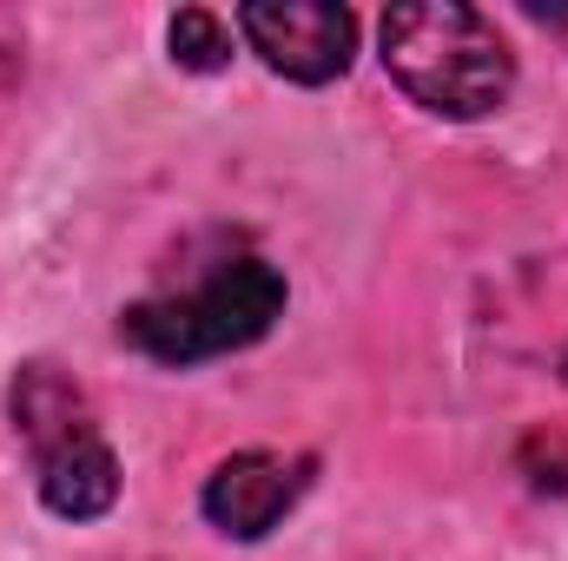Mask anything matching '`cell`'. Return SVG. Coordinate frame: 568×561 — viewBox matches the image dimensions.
<instances>
[{
	"label": "cell",
	"instance_id": "5b68a950",
	"mask_svg": "<svg viewBox=\"0 0 568 561\" xmlns=\"http://www.w3.org/2000/svg\"><path fill=\"white\" fill-rule=\"evenodd\" d=\"M311 456H278V449H239V456H225L212 476H205V496H199V509H205V522L219 529V536H232V542H258V536H272L284 516L297 509V496L311 489Z\"/></svg>",
	"mask_w": 568,
	"mask_h": 561
},
{
	"label": "cell",
	"instance_id": "6da1fadb",
	"mask_svg": "<svg viewBox=\"0 0 568 561\" xmlns=\"http://www.w3.org/2000/svg\"><path fill=\"white\" fill-rule=\"evenodd\" d=\"M384 67L390 80L436 120H483L509 100L516 86V53L496 33L489 13L463 0H410L390 7L384 27Z\"/></svg>",
	"mask_w": 568,
	"mask_h": 561
},
{
	"label": "cell",
	"instance_id": "7a4b0ae2",
	"mask_svg": "<svg viewBox=\"0 0 568 561\" xmlns=\"http://www.w3.org/2000/svg\"><path fill=\"white\" fill-rule=\"evenodd\" d=\"M284 310V278L265 258H225L212 278L172 297H145L120 317V337L152 364H205L258 344Z\"/></svg>",
	"mask_w": 568,
	"mask_h": 561
},
{
	"label": "cell",
	"instance_id": "8992f818",
	"mask_svg": "<svg viewBox=\"0 0 568 561\" xmlns=\"http://www.w3.org/2000/svg\"><path fill=\"white\" fill-rule=\"evenodd\" d=\"M165 47L185 73H225L232 67V27L212 7H179L165 20Z\"/></svg>",
	"mask_w": 568,
	"mask_h": 561
},
{
	"label": "cell",
	"instance_id": "3957f363",
	"mask_svg": "<svg viewBox=\"0 0 568 561\" xmlns=\"http://www.w3.org/2000/svg\"><path fill=\"white\" fill-rule=\"evenodd\" d=\"M13 422L33 442L40 462V502L60 522H93L120 502V456L106 449V436L87 417V397L53 370V364H27L13 377Z\"/></svg>",
	"mask_w": 568,
	"mask_h": 561
},
{
	"label": "cell",
	"instance_id": "277c9868",
	"mask_svg": "<svg viewBox=\"0 0 568 561\" xmlns=\"http://www.w3.org/2000/svg\"><path fill=\"white\" fill-rule=\"evenodd\" d=\"M239 33L272 73L297 80V86L344 80V67L357 53V13L331 7V0H245Z\"/></svg>",
	"mask_w": 568,
	"mask_h": 561
}]
</instances>
